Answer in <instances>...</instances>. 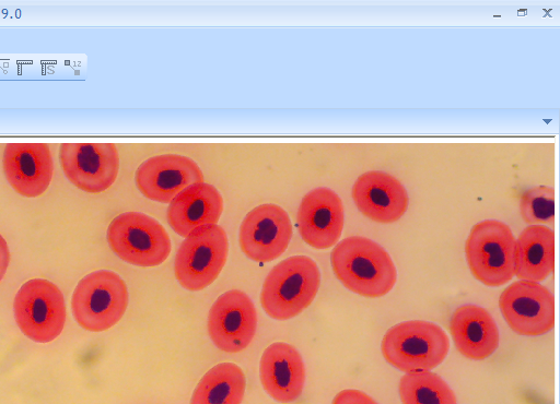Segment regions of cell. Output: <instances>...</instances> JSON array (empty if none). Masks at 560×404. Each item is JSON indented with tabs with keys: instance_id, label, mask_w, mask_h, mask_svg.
I'll return each mask as SVG.
<instances>
[{
	"instance_id": "15",
	"label": "cell",
	"mask_w": 560,
	"mask_h": 404,
	"mask_svg": "<svg viewBox=\"0 0 560 404\" xmlns=\"http://www.w3.org/2000/svg\"><path fill=\"white\" fill-rule=\"evenodd\" d=\"M2 168L15 192L26 198L39 197L52 178L49 146L46 143H9L4 147Z\"/></svg>"
},
{
	"instance_id": "4",
	"label": "cell",
	"mask_w": 560,
	"mask_h": 404,
	"mask_svg": "<svg viewBox=\"0 0 560 404\" xmlns=\"http://www.w3.org/2000/svg\"><path fill=\"white\" fill-rule=\"evenodd\" d=\"M465 256L474 277L486 286L498 287L515 276V237L501 221L485 219L474 225L465 242Z\"/></svg>"
},
{
	"instance_id": "13",
	"label": "cell",
	"mask_w": 560,
	"mask_h": 404,
	"mask_svg": "<svg viewBox=\"0 0 560 404\" xmlns=\"http://www.w3.org/2000/svg\"><path fill=\"white\" fill-rule=\"evenodd\" d=\"M203 182V175L191 158L177 154L153 156L136 171V185L148 199L170 203L191 185Z\"/></svg>"
},
{
	"instance_id": "18",
	"label": "cell",
	"mask_w": 560,
	"mask_h": 404,
	"mask_svg": "<svg viewBox=\"0 0 560 404\" xmlns=\"http://www.w3.org/2000/svg\"><path fill=\"white\" fill-rule=\"evenodd\" d=\"M450 332L457 350L468 359H486L499 347L500 333L494 319L477 305L456 308L450 319Z\"/></svg>"
},
{
	"instance_id": "12",
	"label": "cell",
	"mask_w": 560,
	"mask_h": 404,
	"mask_svg": "<svg viewBox=\"0 0 560 404\" xmlns=\"http://www.w3.org/2000/svg\"><path fill=\"white\" fill-rule=\"evenodd\" d=\"M292 223L279 205L267 203L254 207L243 219L238 240L244 254L256 262H270L288 248Z\"/></svg>"
},
{
	"instance_id": "3",
	"label": "cell",
	"mask_w": 560,
	"mask_h": 404,
	"mask_svg": "<svg viewBox=\"0 0 560 404\" xmlns=\"http://www.w3.org/2000/svg\"><path fill=\"white\" fill-rule=\"evenodd\" d=\"M381 349L385 360L404 372L432 370L450 350L444 330L425 320H408L385 333Z\"/></svg>"
},
{
	"instance_id": "23",
	"label": "cell",
	"mask_w": 560,
	"mask_h": 404,
	"mask_svg": "<svg viewBox=\"0 0 560 404\" xmlns=\"http://www.w3.org/2000/svg\"><path fill=\"white\" fill-rule=\"evenodd\" d=\"M520 213L529 225H552L555 223V189L536 186L525 191L520 201Z\"/></svg>"
},
{
	"instance_id": "9",
	"label": "cell",
	"mask_w": 560,
	"mask_h": 404,
	"mask_svg": "<svg viewBox=\"0 0 560 404\" xmlns=\"http://www.w3.org/2000/svg\"><path fill=\"white\" fill-rule=\"evenodd\" d=\"M499 308L508 325L523 336H540L555 326V298L544 285L520 280L503 289Z\"/></svg>"
},
{
	"instance_id": "21",
	"label": "cell",
	"mask_w": 560,
	"mask_h": 404,
	"mask_svg": "<svg viewBox=\"0 0 560 404\" xmlns=\"http://www.w3.org/2000/svg\"><path fill=\"white\" fill-rule=\"evenodd\" d=\"M245 387L243 370L233 363H221L200 379L190 404H241Z\"/></svg>"
},
{
	"instance_id": "22",
	"label": "cell",
	"mask_w": 560,
	"mask_h": 404,
	"mask_svg": "<svg viewBox=\"0 0 560 404\" xmlns=\"http://www.w3.org/2000/svg\"><path fill=\"white\" fill-rule=\"evenodd\" d=\"M398 392L402 404H457L451 387L431 370L405 373L400 378Z\"/></svg>"
},
{
	"instance_id": "17",
	"label": "cell",
	"mask_w": 560,
	"mask_h": 404,
	"mask_svg": "<svg viewBox=\"0 0 560 404\" xmlns=\"http://www.w3.org/2000/svg\"><path fill=\"white\" fill-rule=\"evenodd\" d=\"M259 378L265 391L280 403L300 397L305 383V366L295 347L283 342L269 345L259 363Z\"/></svg>"
},
{
	"instance_id": "20",
	"label": "cell",
	"mask_w": 560,
	"mask_h": 404,
	"mask_svg": "<svg viewBox=\"0 0 560 404\" xmlns=\"http://www.w3.org/2000/svg\"><path fill=\"white\" fill-rule=\"evenodd\" d=\"M555 269V231L544 225H529L515 239V275L541 282Z\"/></svg>"
},
{
	"instance_id": "24",
	"label": "cell",
	"mask_w": 560,
	"mask_h": 404,
	"mask_svg": "<svg viewBox=\"0 0 560 404\" xmlns=\"http://www.w3.org/2000/svg\"><path fill=\"white\" fill-rule=\"evenodd\" d=\"M331 404H378L372 396L357 389H345L338 392Z\"/></svg>"
},
{
	"instance_id": "19",
	"label": "cell",
	"mask_w": 560,
	"mask_h": 404,
	"mask_svg": "<svg viewBox=\"0 0 560 404\" xmlns=\"http://www.w3.org/2000/svg\"><path fill=\"white\" fill-rule=\"evenodd\" d=\"M223 212V199L211 185L200 182L179 192L167 207V222L179 236L194 229L214 225Z\"/></svg>"
},
{
	"instance_id": "10",
	"label": "cell",
	"mask_w": 560,
	"mask_h": 404,
	"mask_svg": "<svg viewBox=\"0 0 560 404\" xmlns=\"http://www.w3.org/2000/svg\"><path fill=\"white\" fill-rule=\"evenodd\" d=\"M59 162L67 179L90 193L108 189L119 170V156L113 143H62Z\"/></svg>"
},
{
	"instance_id": "16",
	"label": "cell",
	"mask_w": 560,
	"mask_h": 404,
	"mask_svg": "<svg viewBox=\"0 0 560 404\" xmlns=\"http://www.w3.org/2000/svg\"><path fill=\"white\" fill-rule=\"evenodd\" d=\"M352 199L364 216L381 224L397 222L409 205L404 185L381 170H371L359 176L352 187Z\"/></svg>"
},
{
	"instance_id": "7",
	"label": "cell",
	"mask_w": 560,
	"mask_h": 404,
	"mask_svg": "<svg viewBox=\"0 0 560 404\" xmlns=\"http://www.w3.org/2000/svg\"><path fill=\"white\" fill-rule=\"evenodd\" d=\"M229 241L218 224L206 225L190 231L177 250L174 273L188 290H201L212 284L221 273L228 258Z\"/></svg>"
},
{
	"instance_id": "6",
	"label": "cell",
	"mask_w": 560,
	"mask_h": 404,
	"mask_svg": "<svg viewBox=\"0 0 560 404\" xmlns=\"http://www.w3.org/2000/svg\"><path fill=\"white\" fill-rule=\"evenodd\" d=\"M106 236L110 249L118 258L137 266L160 265L172 249L165 228L153 217L139 212L116 216Z\"/></svg>"
},
{
	"instance_id": "5",
	"label": "cell",
	"mask_w": 560,
	"mask_h": 404,
	"mask_svg": "<svg viewBox=\"0 0 560 404\" xmlns=\"http://www.w3.org/2000/svg\"><path fill=\"white\" fill-rule=\"evenodd\" d=\"M128 306V290L115 272L100 270L85 275L77 285L71 308L75 321L91 332L115 325Z\"/></svg>"
},
{
	"instance_id": "1",
	"label": "cell",
	"mask_w": 560,
	"mask_h": 404,
	"mask_svg": "<svg viewBox=\"0 0 560 404\" xmlns=\"http://www.w3.org/2000/svg\"><path fill=\"white\" fill-rule=\"evenodd\" d=\"M330 263L341 284L363 297H382L397 281L396 266L388 252L363 236L347 237L336 243Z\"/></svg>"
},
{
	"instance_id": "25",
	"label": "cell",
	"mask_w": 560,
	"mask_h": 404,
	"mask_svg": "<svg viewBox=\"0 0 560 404\" xmlns=\"http://www.w3.org/2000/svg\"><path fill=\"white\" fill-rule=\"evenodd\" d=\"M10 262V251L5 239L0 235V281L3 278Z\"/></svg>"
},
{
	"instance_id": "14",
	"label": "cell",
	"mask_w": 560,
	"mask_h": 404,
	"mask_svg": "<svg viewBox=\"0 0 560 404\" xmlns=\"http://www.w3.org/2000/svg\"><path fill=\"white\" fill-rule=\"evenodd\" d=\"M343 221L345 212L340 197L326 187L306 193L296 214L302 239L315 249L335 246L341 236Z\"/></svg>"
},
{
	"instance_id": "2",
	"label": "cell",
	"mask_w": 560,
	"mask_h": 404,
	"mask_svg": "<svg viewBox=\"0 0 560 404\" xmlns=\"http://www.w3.org/2000/svg\"><path fill=\"white\" fill-rule=\"evenodd\" d=\"M319 284L320 273L315 261L305 256L290 257L266 276L260 304L272 319L288 320L312 304Z\"/></svg>"
},
{
	"instance_id": "11",
	"label": "cell",
	"mask_w": 560,
	"mask_h": 404,
	"mask_svg": "<svg viewBox=\"0 0 560 404\" xmlns=\"http://www.w3.org/2000/svg\"><path fill=\"white\" fill-rule=\"evenodd\" d=\"M257 312L252 299L242 290L220 295L208 314V332L213 344L225 353H238L253 341Z\"/></svg>"
},
{
	"instance_id": "8",
	"label": "cell",
	"mask_w": 560,
	"mask_h": 404,
	"mask_svg": "<svg viewBox=\"0 0 560 404\" xmlns=\"http://www.w3.org/2000/svg\"><path fill=\"white\" fill-rule=\"evenodd\" d=\"M13 309L18 326L34 342H51L63 330V295L47 280L33 278L24 283L15 295Z\"/></svg>"
}]
</instances>
